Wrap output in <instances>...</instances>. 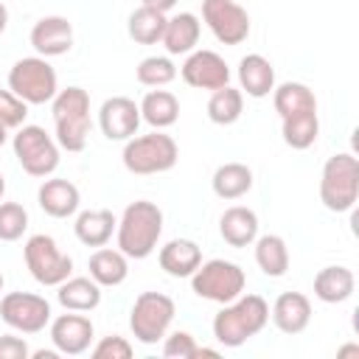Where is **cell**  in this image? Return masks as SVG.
<instances>
[{
  "label": "cell",
  "instance_id": "7402d4cb",
  "mask_svg": "<svg viewBox=\"0 0 359 359\" xmlns=\"http://www.w3.org/2000/svg\"><path fill=\"white\" fill-rule=\"evenodd\" d=\"M199 17L191 14V11H180L174 17L165 20V31H163V45L171 56H180V53H191L199 42Z\"/></svg>",
  "mask_w": 359,
  "mask_h": 359
},
{
  "label": "cell",
  "instance_id": "cb8c5ba5",
  "mask_svg": "<svg viewBox=\"0 0 359 359\" xmlns=\"http://www.w3.org/2000/svg\"><path fill=\"white\" fill-rule=\"evenodd\" d=\"M87 269H90V278L98 286H121L129 275V258L121 250H109L104 244L90 255Z\"/></svg>",
  "mask_w": 359,
  "mask_h": 359
},
{
  "label": "cell",
  "instance_id": "d4e9b609",
  "mask_svg": "<svg viewBox=\"0 0 359 359\" xmlns=\"http://www.w3.org/2000/svg\"><path fill=\"white\" fill-rule=\"evenodd\" d=\"M356 289V278L348 266H325L314 275V297L323 303H345Z\"/></svg>",
  "mask_w": 359,
  "mask_h": 359
},
{
  "label": "cell",
  "instance_id": "d6986e66",
  "mask_svg": "<svg viewBox=\"0 0 359 359\" xmlns=\"http://www.w3.org/2000/svg\"><path fill=\"white\" fill-rule=\"evenodd\" d=\"M160 269L171 278H191L196 266L202 264V250L191 238H174L165 247H160Z\"/></svg>",
  "mask_w": 359,
  "mask_h": 359
},
{
  "label": "cell",
  "instance_id": "e0dca14e",
  "mask_svg": "<svg viewBox=\"0 0 359 359\" xmlns=\"http://www.w3.org/2000/svg\"><path fill=\"white\" fill-rule=\"evenodd\" d=\"M272 323L283 334H300L311 323V300L303 292H283L272 303Z\"/></svg>",
  "mask_w": 359,
  "mask_h": 359
},
{
  "label": "cell",
  "instance_id": "b9f144b4",
  "mask_svg": "<svg viewBox=\"0 0 359 359\" xmlns=\"http://www.w3.org/2000/svg\"><path fill=\"white\" fill-rule=\"evenodd\" d=\"M196 356H219V351L216 348H199L196 345Z\"/></svg>",
  "mask_w": 359,
  "mask_h": 359
},
{
  "label": "cell",
  "instance_id": "f1b7e54d",
  "mask_svg": "<svg viewBox=\"0 0 359 359\" xmlns=\"http://www.w3.org/2000/svg\"><path fill=\"white\" fill-rule=\"evenodd\" d=\"M252 244H255L258 269L266 278H283L286 269H289V247H286V241L280 236H275V233H266V236H258Z\"/></svg>",
  "mask_w": 359,
  "mask_h": 359
},
{
  "label": "cell",
  "instance_id": "6da1fadb",
  "mask_svg": "<svg viewBox=\"0 0 359 359\" xmlns=\"http://www.w3.org/2000/svg\"><path fill=\"white\" fill-rule=\"evenodd\" d=\"M269 323V306L261 294H238L236 300L224 303L222 311L213 317V337L224 348H241L247 339L264 331Z\"/></svg>",
  "mask_w": 359,
  "mask_h": 359
},
{
  "label": "cell",
  "instance_id": "83f0119b",
  "mask_svg": "<svg viewBox=\"0 0 359 359\" xmlns=\"http://www.w3.org/2000/svg\"><path fill=\"white\" fill-rule=\"evenodd\" d=\"M56 300L67 311H93L101 303V286L93 278H67L59 283Z\"/></svg>",
  "mask_w": 359,
  "mask_h": 359
},
{
  "label": "cell",
  "instance_id": "7bdbcfd3",
  "mask_svg": "<svg viewBox=\"0 0 359 359\" xmlns=\"http://www.w3.org/2000/svg\"><path fill=\"white\" fill-rule=\"evenodd\" d=\"M348 353H359V348H356V345H348V348L339 351V356H348Z\"/></svg>",
  "mask_w": 359,
  "mask_h": 359
},
{
  "label": "cell",
  "instance_id": "e575fe53",
  "mask_svg": "<svg viewBox=\"0 0 359 359\" xmlns=\"http://www.w3.org/2000/svg\"><path fill=\"white\" fill-rule=\"evenodd\" d=\"M28 230V210L20 202H0V241H17Z\"/></svg>",
  "mask_w": 359,
  "mask_h": 359
},
{
  "label": "cell",
  "instance_id": "f6af8a7d",
  "mask_svg": "<svg viewBox=\"0 0 359 359\" xmlns=\"http://www.w3.org/2000/svg\"><path fill=\"white\" fill-rule=\"evenodd\" d=\"M3 194H6V180H3V174H0V199H3Z\"/></svg>",
  "mask_w": 359,
  "mask_h": 359
},
{
  "label": "cell",
  "instance_id": "d6a6232c",
  "mask_svg": "<svg viewBox=\"0 0 359 359\" xmlns=\"http://www.w3.org/2000/svg\"><path fill=\"white\" fill-rule=\"evenodd\" d=\"M280 135H283V143L289 149H309L314 146L317 135H320V118L317 112H303V115H292V118H280Z\"/></svg>",
  "mask_w": 359,
  "mask_h": 359
},
{
  "label": "cell",
  "instance_id": "5bb4252c",
  "mask_svg": "<svg viewBox=\"0 0 359 359\" xmlns=\"http://www.w3.org/2000/svg\"><path fill=\"white\" fill-rule=\"evenodd\" d=\"M98 126L107 140H129L140 126V107L126 95H112L98 109Z\"/></svg>",
  "mask_w": 359,
  "mask_h": 359
},
{
  "label": "cell",
  "instance_id": "f546056e",
  "mask_svg": "<svg viewBox=\"0 0 359 359\" xmlns=\"http://www.w3.org/2000/svg\"><path fill=\"white\" fill-rule=\"evenodd\" d=\"M210 185H213V194L219 199L233 202V199H241L252 188V171L244 163H224L213 171Z\"/></svg>",
  "mask_w": 359,
  "mask_h": 359
},
{
  "label": "cell",
  "instance_id": "4fadbf2b",
  "mask_svg": "<svg viewBox=\"0 0 359 359\" xmlns=\"http://www.w3.org/2000/svg\"><path fill=\"white\" fill-rule=\"evenodd\" d=\"M180 76L188 87L210 90V93L230 84V67L216 50H191L180 67Z\"/></svg>",
  "mask_w": 359,
  "mask_h": 359
},
{
  "label": "cell",
  "instance_id": "30bf717a",
  "mask_svg": "<svg viewBox=\"0 0 359 359\" xmlns=\"http://www.w3.org/2000/svg\"><path fill=\"white\" fill-rule=\"evenodd\" d=\"M22 255H25V266H28L31 278L42 286H59L73 272V258L65 255L56 247V241L45 233L31 236L22 247Z\"/></svg>",
  "mask_w": 359,
  "mask_h": 359
},
{
  "label": "cell",
  "instance_id": "603a6c76",
  "mask_svg": "<svg viewBox=\"0 0 359 359\" xmlns=\"http://www.w3.org/2000/svg\"><path fill=\"white\" fill-rule=\"evenodd\" d=\"M115 227H118V219L107 208H101V210H81L76 216V224H73L76 238L84 247H104L112 238Z\"/></svg>",
  "mask_w": 359,
  "mask_h": 359
},
{
  "label": "cell",
  "instance_id": "d590c367",
  "mask_svg": "<svg viewBox=\"0 0 359 359\" xmlns=\"http://www.w3.org/2000/svg\"><path fill=\"white\" fill-rule=\"evenodd\" d=\"M28 118V104L11 90H0V123L6 129H20Z\"/></svg>",
  "mask_w": 359,
  "mask_h": 359
},
{
  "label": "cell",
  "instance_id": "ab89813d",
  "mask_svg": "<svg viewBox=\"0 0 359 359\" xmlns=\"http://www.w3.org/2000/svg\"><path fill=\"white\" fill-rule=\"evenodd\" d=\"M140 6H149V8H157V11H171L177 6V0H140Z\"/></svg>",
  "mask_w": 359,
  "mask_h": 359
},
{
  "label": "cell",
  "instance_id": "bcb514c9",
  "mask_svg": "<svg viewBox=\"0 0 359 359\" xmlns=\"http://www.w3.org/2000/svg\"><path fill=\"white\" fill-rule=\"evenodd\" d=\"M3 286H6V280H3V272H0V294H3Z\"/></svg>",
  "mask_w": 359,
  "mask_h": 359
},
{
  "label": "cell",
  "instance_id": "4dcf8cb0",
  "mask_svg": "<svg viewBox=\"0 0 359 359\" xmlns=\"http://www.w3.org/2000/svg\"><path fill=\"white\" fill-rule=\"evenodd\" d=\"M165 14L157 11V8H149V6H140L129 14V22H126V31L129 36L137 42V45H157L163 39V31H165Z\"/></svg>",
  "mask_w": 359,
  "mask_h": 359
},
{
  "label": "cell",
  "instance_id": "ac0fdd59",
  "mask_svg": "<svg viewBox=\"0 0 359 359\" xmlns=\"http://www.w3.org/2000/svg\"><path fill=\"white\" fill-rule=\"evenodd\" d=\"M36 199H39V208L53 216V219H67L79 210L81 205V194L79 188L70 182V180H45L36 191Z\"/></svg>",
  "mask_w": 359,
  "mask_h": 359
},
{
  "label": "cell",
  "instance_id": "3957f363",
  "mask_svg": "<svg viewBox=\"0 0 359 359\" xmlns=\"http://www.w3.org/2000/svg\"><path fill=\"white\" fill-rule=\"evenodd\" d=\"M53 126L56 143L65 151H84L90 137V95L81 87H65L53 95Z\"/></svg>",
  "mask_w": 359,
  "mask_h": 359
},
{
  "label": "cell",
  "instance_id": "ffe728a7",
  "mask_svg": "<svg viewBox=\"0 0 359 359\" xmlns=\"http://www.w3.org/2000/svg\"><path fill=\"white\" fill-rule=\"evenodd\" d=\"M238 84L250 98H266L275 90V67L261 53H247L238 62Z\"/></svg>",
  "mask_w": 359,
  "mask_h": 359
},
{
  "label": "cell",
  "instance_id": "484cf974",
  "mask_svg": "<svg viewBox=\"0 0 359 359\" xmlns=\"http://www.w3.org/2000/svg\"><path fill=\"white\" fill-rule=\"evenodd\" d=\"M137 107H140V121H146L154 129H168L180 118V101H177V95L168 93V90H160V87L151 90V93H146Z\"/></svg>",
  "mask_w": 359,
  "mask_h": 359
},
{
  "label": "cell",
  "instance_id": "ee69618b",
  "mask_svg": "<svg viewBox=\"0 0 359 359\" xmlns=\"http://www.w3.org/2000/svg\"><path fill=\"white\" fill-rule=\"evenodd\" d=\"M6 137H8V135H6V126L0 123V149H3V143H6Z\"/></svg>",
  "mask_w": 359,
  "mask_h": 359
},
{
  "label": "cell",
  "instance_id": "5b68a950",
  "mask_svg": "<svg viewBox=\"0 0 359 359\" xmlns=\"http://www.w3.org/2000/svg\"><path fill=\"white\" fill-rule=\"evenodd\" d=\"M359 199V163L351 151H337L325 160L320 177V202L331 213H345Z\"/></svg>",
  "mask_w": 359,
  "mask_h": 359
},
{
  "label": "cell",
  "instance_id": "60d3db41",
  "mask_svg": "<svg viewBox=\"0 0 359 359\" xmlns=\"http://www.w3.org/2000/svg\"><path fill=\"white\" fill-rule=\"evenodd\" d=\"M6 25H8V8L0 3V34L6 31Z\"/></svg>",
  "mask_w": 359,
  "mask_h": 359
},
{
  "label": "cell",
  "instance_id": "4316f807",
  "mask_svg": "<svg viewBox=\"0 0 359 359\" xmlns=\"http://www.w3.org/2000/svg\"><path fill=\"white\" fill-rule=\"evenodd\" d=\"M272 104L275 112L280 118H292V115H303V112H317V98L314 93L300 84V81H283L272 90Z\"/></svg>",
  "mask_w": 359,
  "mask_h": 359
},
{
  "label": "cell",
  "instance_id": "7c38bea8",
  "mask_svg": "<svg viewBox=\"0 0 359 359\" xmlns=\"http://www.w3.org/2000/svg\"><path fill=\"white\" fill-rule=\"evenodd\" d=\"M202 20L222 45H241L250 36V14L236 0H202Z\"/></svg>",
  "mask_w": 359,
  "mask_h": 359
},
{
  "label": "cell",
  "instance_id": "74e56055",
  "mask_svg": "<svg viewBox=\"0 0 359 359\" xmlns=\"http://www.w3.org/2000/svg\"><path fill=\"white\" fill-rule=\"evenodd\" d=\"M93 356H95V359H129V356H132V345H129L126 337L109 334V337H104V339L93 348Z\"/></svg>",
  "mask_w": 359,
  "mask_h": 359
},
{
  "label": "cell",
  "instance_id": "836d02e7",
  "mask_svg": "<svg viewBox=\"0 0 359 359\" xmlns=\"http://www.w3.org/2000/svg\"><path fill=\"white\" fill-rule=\"evenodd\" d=\"M177 79V65L168 56H146L137 65V81L143 87H165Z\"/></svg>",
  "mask_w": 359,
  "mask_h": 359
},
{
  "label": "cell",
  "instance_id": "8d00e7d4",
  "mask_svg": "<svg viewBox=\"0 0 359 359\" xmlns=\"http://www.w3.org/2000/svg\"><path fill=\"white\" fill-rule=\"evenodd\" d=\"M163 356L168 359H196V339L188 331H174L163 337Z\"/></svg>",
  "mask_w": 359,
  "mask_h": 359
},
{
  "label": "cell",
  "instance_id": "f35d334b",
  "mask_svg": "<svg viewBox=\"0 0 359 359\" xmlns=\"http://www.w3.org/2000/svg\"><path fill=\"white\" fill-rule=\"evenodd\" d=\"M25 356H31V348L22 337H11V334L0 337V359H25Z\"/></svg>",
  "mask_w": 359,
  "mask_h": 359
},
{
  "label": "cell",
  "instance_id": "ba28073f",
  "mask_svg": "<svg viewBox=\"0 0 359 359\" xmlns=\"http://www.w3.org/2000/svg\"><path fill=\"white\" fill-rule=\"evenodd\" d=\"M11 146L17 163L31 177H50L59 168V143L36 123H22Z\"/></svg>",
  "mask_w": 359,
  "mask_h": 359
},
{
  "label": "cell",
  "instance_id": "52a82bcc",
  "mask_svg": "<svg viewBox=\"0 0 359 359\" xmlns=\"http://www.w3.org/2000/svg\"><path fill=\"white\" fill-rule=\"evenodd\" d=\"M8 90L25 104H48L59 93V79L45 56H25L11 65Z\"/></svg>",
  "mask_w": 359,
  "mask_h": 359
},
{
  "label": "cell",
  "instance_id": "7a4b0ae2",
  "mask_svg": "<svg viewBox=\"0 0 359 359\" xmlns=\"http://www.w3.org/2000/svg\"><path fill=\"white\" fill-rule=\"evenodd\" d=\"M115 230H118V250L126 258L135 261L149 258L163 236V210L149 199H137L126 205Z\"/></svg>",
  "mask_w": 359,
  "mask_h": 359
},
{
  "label": "cell",
  "instance_id": "8fae6325",
  "mask_svg": "<svg viewBox=\"0 0 359 359\" xmlns=\"http://www.w3.org/2000/svg\"><path fill=\"white\" fill-rule=\"evenodd\" d=\"M0 317L20 334H39L50 325V303L34 292H8L0 297Z\"/></svg>",
  "mask_w": 359,
  "mask_h": 359
},
{
  "label": "cell",
  "instance_id": "9c48e42d",
  "mask_svg": "<svg viewBox=\"0 0 359 359\" xmlns=\"http://www.w3.org/2000/svg\"><path fill=\"white\" fill-rule=\"evenodd\" d=\"M174 314H177V306H174V300L168 294L143 292V294L135 297V306L129 311V328H132L137 342L154 345L168 334Z\"/></svg>",
  "mask_w": 359,
  "mask_h": 359
},
{
  "label": "cell",
  "instance_id": "44dd1931",
  "mask_svg": "<svg viewBox=\"0 0 359 359\" xmlns=\"http://www.w3.org/2000/svg\"><path fill=\"white\" fill-rule=\"evenodd\" d=\"M219 233L236 250L250 247L258 238V216H255V210L252 208H244V205L227 208L222 213V219H219Z\"/></svg>",
  "mask_w": 359,
  "mask_h": 359
},
{
  "label": "cell",
  "instance_id": "1f68e13d",
  "mask_svg": "<svg viewBox=\"0 0 359 359\" xmlns=\"http://www.w3.org/2000/svg\"><path fill=\"white\" fill-rule=\"evenodd\" d=\"M244 112V93L224 84L219 90H213L210 101H208V118L216 123V126H230L241 118Z\"/></svg>",
  "mask_w": 359,
  "mask_h": 359
},
{
  "label": "cell",
  "instance_id": "8992f818",
  "mask_svg": "<svg viewBox=\"0 0 359 359\" xmlns=\"http://www.w3.org/2000/svg\"><path fill=\"white\" fill-rule=\"evenodd\" d=\"M247 286V275L238 264L224 261V258H213L196 266V272L191 275V289L196 297L210 300V303H230L236 300Z\"/></svg>",
  "mask_w": 359,
  "mask_h": 359
},
{
  "label": "cell",
  "instance_id": "2e32d148",
  "mask_svg": "<svg viewBox=\"0 0 359 359\" xmlns=\"http://www.w3.org/2000/svg\"><path fill=\"white\" fill-rule=\"evenodd\" d=\"M31 48L45 59L65 56L73 48V25L67 22V17L50 14L36 20L31 28Z\"/></svg>",
  "mask_w": 359,
  "mask_h": 359
},
{
  "label": "cell",
  "instance_id": "9a60e30c",
  "mask_svg": "<svg viewBox=\"0 0 359 359\" xmlns=\"http://www.w3.org/2000/svg\"><path fill=\"white\" fill-rule=\"evenodd\" d=\"M93 323L90 317H84L81 311H70V314H59L56 320H50V342L59 353L65 356H79L90 348L93 342Z\"/></svg>",
  "mask_w": 359,
  "mask_h": 359
},
{
  "label": "cell",
  "instance_id": "277c9868",
  "mask_svg": "<svg viewBox=\"0 0 359 359\" xmlns=\"http://www.w3.org/2000/svg\"><path fill=\"white\" fill-rule=\"evenodd\" d=\"M177 157H180V149H177L174 137L165 135L163 129H154L140 137H129L123 146V154H121L123 168L137 177L171 171L177 165Z\"/></svg>",
  "mask_w": 359,
  "mask_h": 359
}]
</instances>
